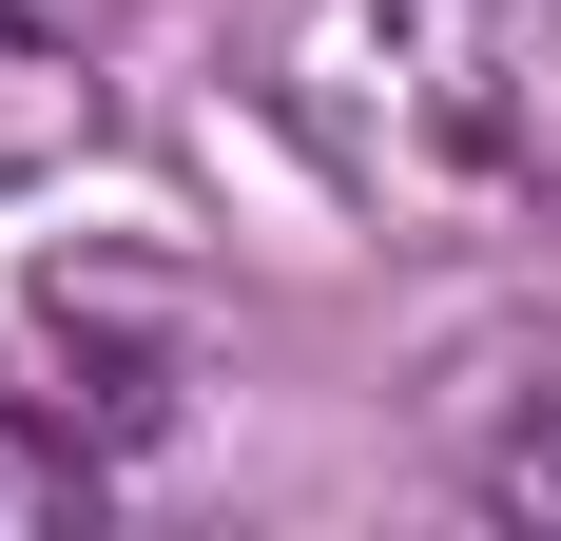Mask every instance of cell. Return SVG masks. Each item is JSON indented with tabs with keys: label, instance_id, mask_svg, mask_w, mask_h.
Masks as SVG:
<instances>
[{
	"label": "cell",
	"instance_id": "obj_1",
	"mask_svg": "<svg viewBox=\"0 0 561 541\" xmlns=\"http://www.w3.org/2000/svg\"><path fill=\"white\" fill-rule=\"evenodd\" d=\"M252 97L407 252H504L561 214V20L542 0H252Z\"/></svg>",
	"mask_w": 561,
	"mask_h": 541
},
{
	"label": "cell",
	"instance_id": "obj_2",
	"mask_svg": "<svg viewBox=\"0 0 561 541\" xmlns=\"http://www.w3.org/2000/svg\"><path fill=\"white\" fill-rule=\"evenodd\" d=\"M58 156H98V58L0 0V194H39Z\"/></svg>",
	"mask_w": 561,
	"mask_h": 541
},
{
	"label": "cell",
	"instance_id": "obj_3",
	"mask_svg": "<svg viewBox=\"0 0 561 541\" xmlns=\"http://www.w3.org/2000/svg\"><path fill=\"white\" fill-rule=\"evenodd\" d=\"M78 503H98V445L39 426V406H0V541H20V522H78Z\"/></svg>",
	"mask_w": 561,
	"mask_h": 541
},
{
	"label": "cell",
	"instance_id": "obj_4",
	"mask_svg": "<svg viewBox=\"0 0 561 541\" xmlns=\"http://www.w3.org/2000/svg\"><path fill=\"white\" fill-rule=\"evenodd\" d=\"M484 503H504V522H542V541H561V387H542V406H523L504 445H484Z\"/></svg>",
	"mask_w": 561,
	"mask_h": 541
}]
</instances>
